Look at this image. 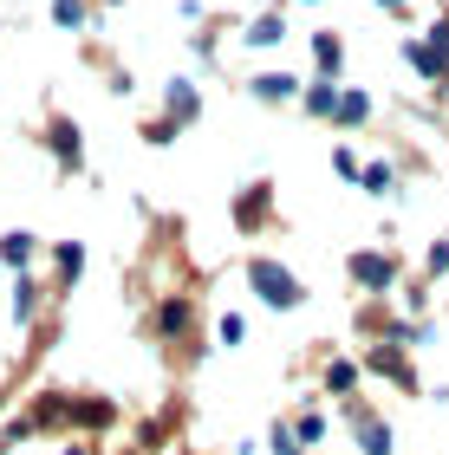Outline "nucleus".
<instances>
[{
  "instance_id": "obj_1",
  "label": "nucleus",
  "mask_w": 449,
  "mask_h": 455,
  "mask_svg": "<svg viewBox=\"0 0 449 455\" xmlns=\"http://www.w3.org/2000/svg\"><path fill=\"white\" fill-rule=\"evenodd\" d=\"M241 280H248L254 306H268V313H300V306H306V280H300L280 254H248Z\"/></svg>"
},
{
  "instance_id": "obj_2",
  "label": "nucleus",
  "mask_w": 449,
  "mask_h": 455,
  "mask_svg": "<svg viewBox=\"0 0 449 455\" xmlns=\"http://www.w3.org/2000/svg\"><path fill=\"white\" fill-rule=\"evenodd\" d=\"M345 280H352L358 299H397L404 260L391 254V247H352V254H345Z\"/></svg>"
},
{
  "instance_id": "obj_3",
  "label": "nucleus",
  "mask_w": 449,
  "mask_h": 455,
  "mask_svg": "<svg viewBox=\"0 0 449 455\" xmlns=\"http://www.w3.org/2000/svg\"><path fill=\"white\" fill-rule=\"evenodd\" d=\"M150 339L170 345V351H189L202 339V306H196V293H163L150 306Z\"/></svg>"
},
{
  "instance_id": "obj_4",
  "label": "nucleus",
  "mask_w": 449,
  "mask_h": 455,
  "mask_svg": "<svg viewBox=\"0 0 449 455\" xmlns=\"http://www.w3.org/2000/svg\"><path fill=\"white\" fill-rule=\"evenodd\" d=\"M229 228L241 241H254V235H268V228H274V182L268 176L241 182V189L229 196Z\"/></svg>"
},
{
  "instance_id": "obj_5",
  "label": "nucleus",
  "mask_w": 449,
  "mask_h": 455,
  "mask_svg": "<svg viewBox=\"0 0 449 455\" xmlns=\"http://www.w3.org/2000/svg\"><path fill=\"white\" fill-rule=\"evenodd\" d=\"M339 423H345V436L358 443V455H397V429L378 417L365 397H352V403H339Z\"/></svg>"
},
{
  "instance_id": "obj_6",
  "label": "nucleus",
  "mask_w": 449,
  "mask_h": 455,
  "mask_svg": "<svg viewBox=\"0 0 449 455\" xmlns=\"http://www.w3.org/2000/svg\"><path fill=\"white\" fill-rule=\"evenodd\" d=\"M358 364H365V378L391 384V390H404V397H423V378H417V358H411V351H397V345H365Z\"/></svg>"
},
{
  "instance_id": "obj_7",
  "label": "nucleus",
  "mask_w": 449,
  "mask_h": 455,
  "mask_svg": "<svg viewBox=\"0 0 449 455\" xmlns=\"http://www.w3.org/2000/svg\"><path fill=\"white\" fill-rule=\"evenodd\" d=\"M124 423V403L105 397V390H72V436H105V429Z\"/></svg>"
},
{
  "instance_id": "obj_8",
  "label": "nucleus",
  "mask_w": 449,
  "mask_h": 455,
  "mask_svg": "<svg viewBox=\"0 0 449 455\" xmlns=\"http://www.w3.org/2000/svg\"><path fill=\"white\" fill-rule=\"evenodd\" d=\"M46 156H52L59 176H85V131H78L66 111L46 117Z\"/></svg>"
},
{
  "instance_id": "obj_9",
  "label": "nucleus",
  "mask_w": 449,
  "mask_h": 455,
  "mask_svg": "<svg viewBox=\"0 0 449 455\" xmlns=\"http://www.w3.org/2000/svg\"><path fill=\"white\" fill-rule=\"evenodd\" d=\"M358 384H365V364H358V358H345V351H325V358H319V397L352 403Z\"/></svg>"
},
{
  "instance_id": "obj_10",
  "label": "nucleus",
  "mask_w": 449,
  "mask_h": 455,
  "mask_svg": "<svg viewBox=\"0 0 449 455\" xmlns=\"http://www.w3.org/2000/svg\"><path fill=\"white\" fill-rule=\"evenodd\" d=\"M27 417L39 436H72V390H33Z\"/></svg>"
},
{
  "instance_id": "obj_11",
  "label": "nucleus",
  "mask_w": 449,
  "mask_h": 455,
  "mask_svg": "<svg viewBox=\"0 0 449 455\" xmlns=\"http://www.w3.org/2000/svg\"><path fill=\"white\" fill-rule=\"evenodd\" d=\"M39 254H46V241H39L33 228H7V235H0V274H33Z\"/></svg>"
},
{
  "instance_id": "obj_12",
  "label": "nucleus",
  "mask_w": 449,
  "mask_h": 455,
  "mask_svg": "<svg viewBox=\"0 0 449 455\" xmlns=\"http://www.w3.org/2000/svg\"><path fill=\"white\" fill-rule=\"evenodd\" d=\"M46 274H52V293H72L85 280V241H52L46 247Z\"/></svg>"
},
{
  "instance_id": "obj_13",
  "label": "nucleus",
  "mask_w": 449,
  "mask_h": 455,
  "mask_svg": "<svg viewBox=\"0 0 449 455\" xmlns=\"http://www.w3.org/2000/svg\"><path fill=\"white\" fill-rule=\"evenodd\" d=\"M176 429H182V403L170 397L156 417L137 423V449H144V455H170V436H176Z\"/></svg>"
},
{
  "instance_id": "obj_14",
  "label": "nucleus",
  "mask_w": 449,
  "mask_h": 455,
  "mask_svg": "<svg viewBox=\"0 0 449 455\" xmlns=\"http://www.w3.org/2000/svg\"><path fill=\"white\" fill-rule=\"evenodd\" d=\"M163 117H176L182 124V131H189V124L202 117V85H196V78H163Z\"/></svg>"
},
{
  "instance_id": "obj_15",
  "label": "nucleus",
  "mask_w": 449,
  "mask_h": 455,
  "mask_svg": "<svg viewBox=\"0 0 449 455\" xmlns=\"http://www.w3.org/2000/svg\"><path fill=\"white\" fill-rule=\"evenodd\" d=\"M300 92H306V78H293V72H254L248 78L254 105H300Z\"/></svg>"
},
{
  "instance_id": "obj_16",
  "label": "nucleus",
  "mask_w": 449,
  "mask_h": 455,
  "mask_svg": "<svg viewBox=\"0 0 449 455\" xmlns=\"http://www.w3.org/2000/svg\"><path fill=\"white\" fill-rule=\"evenodd\" d=\"M39 306H46V286H39V274H13V299H7V313L20 332H33L39 325Z\"/></svg>"
},
{
  "instance_id": "obj_17",
  "label": "nucleus",
  "mask_w": 449,
  "mask_h": 455,
  "mask_svg": "<svg viewBox=\"0 0 449 455\" xmlns=\"http://www.w3.org/2000/svg\"><path fill=\"white\" fill-rule=\"evenodd\" d=\"M280 39H287V13H280V7H268V13H254L248 27H241V46H248V52H274Z\"/></svg>"
},
{
  "instance_id": "obj_18",
  "label": "nucleus",
  "mask_w": 449,
  "mask_h": 455,
  "mask_svg": "<svg viewBox=\"0 0 449 455\" xmlns=\"http://www.w3.org/2000/svg\"><path fill=\"white\" fill-rule=\"evenodd\" d=\"M339 78H306V92H300V111L313 117V124H333L339 117Z\"/></svg>"
},
{
  "instance_id": "obj_19",
  "label": "nucleus",
  "mask_w": 449,
  "mask_h": 455,
  "mask_svg": "<svg viewBox=\"0 0 449 455\" xmlns=\"http://www.w3.org/2000/svg\"><path fill=\"white\" fill-rule=\"evenodd\" d=\"M306 52H313V78H339V72H345V39H339L333 27L306 39Z\"/></svg>"
},
{
  "instance_id": "obj_20",
  "label": "nucleus",
  "mask_w": 449,
  "mask_h": 455,
  "mask_svg": "<svg viewBox=\"0 0 449 455\" xmlns=\"http://www.w3.org/2000/svg\"><path fill=\"white\" fill-rule=\"evenodd\" d=\"M287 417H293V429H300L306 449H319L325 429H333V417H325V397H300V410H287Z\"/></svg>"
},
{
  "instance_id": "obj_21",
  "label": "nucleus",
  "mask_w": 449,
  "mask_h": 455,
  "mask_svg": "<svg viewBox=\"0 0 449 455\" xmlns=\"http://www.w3.org/2000/svg\"><path fill=\"white\" fill-rule=\"evenodd\" d=\"M404 66H411L423 85H449V66H443L430 46H423V39H404Z\"/></svg>"
},
{
  "instance_id": "obj_22",
  "label": "nucleus",
  "mask_w": 449,
  "mask_h": 455,
  "mask_svg": "<svg viewBox=\"0 0 449 455\" xmlns=\"http://www.w3.org/2000/svg\"><path fill=\"white\" fill-rule=\"evenodd\" d=\"M98 20V0H52V27H66V33H85Z\"/></svg>"
},
{
  "instance_id": "obj_23",
  "label": "nucleus",
  "mask_w": 449,
  "mask_h": 455,
  "mask_svg": "<svg viewBox=\"0 0 449 455\" xmlns=\"http://www.w3.org/2000/svg\"><path fill=\"white\" fill-rule=\"evenodd\" d=\"M365 117H372V92L345 85V92H339V117H333V124H339V131H358Z\"/></svg>"
},
{
  "instance_id": "obj_24",
  "label": "nucleus",
  "mask_w": 449,
  "mask_h": 455,
  "mask_svg": "<svg viewBox=\"0 0 449 455\" xmlns=\"http://www.w3.org/2000/svg\"><path fill=\"white\" fill-rule=\"evenodd\" d=\"M358 189H365V196H378V202H384V196H397V163H384V156H378V163H365Z\"/></svg>"
},
{
  "instance_id": "obj_25",
  "label": "nucleus",
  "mask_w": 449,
  "mask_h": 455,
  "mask_svg": "<svg viewBox=\"0 0 449 455\" xmlns=\"http://www.w3.org/2000/svg\"><path fill=\"white\" fill-rule=\"evenodd\" d=\"M268 449H274V455H313V449L300 443V429H293V417H274V429H268Z\"/></svg>"
},
{
  "instance_id": "obj_26",
  "label": "nucleus",
  "mask_w": 449,
  "mask_h": 455,
  "mask_svg": "<svg viewBox=\"0 0 449 455\" xmlns=\"http://www.w3.org/2000/svg\"><path fill=\"white\" fill-rule=\"evenodd\" d=\"M176 137H182V124H176V117H163V111L144 117V143H150V150H170Z\"/></svg>"
},
{
  "instance_id": "obj_27",
  "label": "nucleus",
  "mask_w": 449,
  "mask_h": 455,
  "mask_svg": "<svg viewBox=\"0 0 449 455\" xmlns=\"http://www.w3.org/2000/svg\"><path fill=\"white\" fill-rule=\"evenodd\" d=\"M423 280H430V286H437V280H449V228L430 241V254H423Z\"/></svg>"
},
{
  "instance_id": "obj_28",
  "label": "nucleus",
  "mask_w": 449,
  "mask_h": 455,
  "mask_svg": "<svg viewBox=\"0 0 449 455\" xmlns=\"http://www.w3.org/2000/svg\"><path fill=\"white\" fill-rule=\"evenodd\" d=\"M333 176H339V182H358V176H365V156L352 150V143H333Z\"/></svg>"
},
{
  "instance_id": "obj_29",
  "label": "nucleus",
  "mask_w": 449,
  "mask_h": 455,
  "mask_svg": "<svg viewBox=\"0 0 449 455\" xmlns=\"http://www.w3.org/2000/svg\"><path fill=\"white\" fill-rule=\"evenodd\" d=\"M33 436H39V429H33V417H27V410H20V417H7V429H0V443H7V449L33 443Z\"/></svg>"
},
{
  "instance_id": "obj_30",
  "label": "nucleus",
  "mask_w": 449,
  "mask_h": 455,
  "mask_svg": "<svg viewBox=\"0 0 449 455\" xmlns=\"http://www.w3.org/2000/svg\"><path fill=\"white\" fill-rule=\"evenodd\" d=\"M215 339H221V345H248V319H241V313H221V319H215Z\"/></svg>"
},
{
  "instance_id": "obj_31",
  "label": "nucleus",
  "mask_w": 449,
  "mask_h": 455,
  "mask_svg": "<svg viewBox=\"0 0 449 455\" xmlns=\"http://www.w3.org/2000/svg\"><path fill=\"white\" fill-rule=\"evenodd\" d=\"M59 455H98V443H92V436H66V443H59Z\"/></svg>"
},
{
  "instance_id": "obj_32",
  "label": "nucleus",
  "mask_w": 449,
  "mask_h": 455,
  "mask_svg": "<svg viewBox=\"0 0 449 455\" xmlns=\"http://www.w3.org/2000/svg\"><path fill=\"white\" fill-rule=\"evenodd\" d=\"M7 403H13V390H7V378H0V423H7Z\"/></svg>"
},
{
  "instance_id": "obj_33",
  "label": "nucleus",
  "mask_w": 449,
  "mask_h": 455,
  "mask_svg": "<svg viewBox=\"0 0 449 455\" xmlns=\"http://www.w3.org/2000/svg\"><path fill=\"white\" fill-rule=\"evenodd\" d=\"M378 7H384V13H411V0H378Z\"/></svg>"
},
{
  "instance_id": "obj_34",
  "label": "nucleus",
  "mask_w": 449,
  "mask_h": 455,
  "mask_svg": "<svg viewBox=\"0 0 449 455\" xmlns=\"http://www.w3.org/2000/svg\"><path fill=\"white\" fill-rule=\"evenodd\" d=\"M98 7H124V0H98Z\"/></svg>"
}]
</instances>
